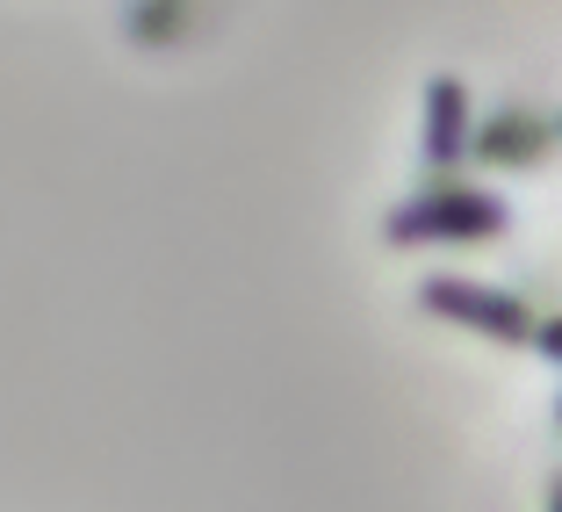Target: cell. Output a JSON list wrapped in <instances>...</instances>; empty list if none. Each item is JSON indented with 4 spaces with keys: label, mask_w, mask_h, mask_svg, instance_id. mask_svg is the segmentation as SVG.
Listing matches in <instances>:
<instances>
[{
    "label": "cell",
    "mask_w": 562,
    "mask_h": 512,
    "mask_svg": "<svg viewBox=\"0 0 562 512\" xmlns=\"http://www.w3.org/2000/svg\"><path fill=\"white\" fill-rule=\"evenodd\" d=\"M555 512H562V483H555Z\"/></svg>",
    "instance_id": "obj_5"
},
{
    "label": "cell",
    "mask_w": 562,
    "mask_h": 512,
    "mask_svg": "<svg viewBox=\"0 0 562 512\" xmlns=\"http://www.w3.org/2000/svg\"><path fill=\"white\" fill-rule=\"evenodd\" d=\"M418 224H432L426 238H483V232L497 224V202H483V196H454V188H447L440 202H426V210L397 216V238H412Z\"/></svg>",
    "instance_id": "obj_1"
},
{
    "label": "cell",
    "mask_w": 562,
    "mask_h": 512,
    "mask_svg": "<svg viewBox=\"0 0 562 512\" xmlns=\"http://www.w3.org/2000/svg\"><path fill=\"white\" fill-rule=\"evenodd\" d=\"M426 303H447V311L476 318V325H497V332H519V311H513V303H476V297H454V281H432V297H426Z\"/></svg>",
    "instance_id": "obj_3"
},
{
    "label": "cell",
    "mask_w": 562,
    "mask_h": 512,
    "mask_svg": "<svg viewBox=\"0 0 562 512\" xmlns=\"http://www.w3.org/2000/svg\"><path fill=\"white\" fill-rule=\"evenodd\" d=\"M548 340H555V354H562V332H548Z\"/></svg>",
    "instance_id": "obj_4"
},
{
    "label": "cell",
    "mask_w": 562,
    "mask_h": 512,
    "mask_svg": "<svg viewBox=\"0 0 562 512\" xmlns=\"http://www.w3.org/2000/svg\"><path fill=\"white\" fill-rule=\"evenodd\" d=\"M454 131H462V87L432 80V94H426V145L447 159V152H454Z\"/></svg>",
    "instance_id": "obj_2"
}]
</instances>
